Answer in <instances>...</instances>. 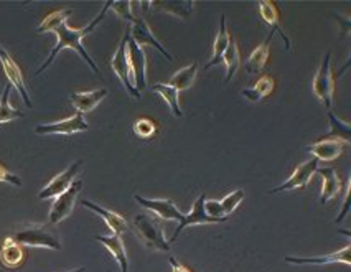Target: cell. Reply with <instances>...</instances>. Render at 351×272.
Returning a JSON list of instances; mask_svg holds the SVG:
<instances>
[{
    "instance_id": "8992f818",
    "label": "cell",
    "mask_w": 351,
    "mask_h": 272,
    "mask_svg": "<svg viewBox=\"0 0 351 272\" xmlns=\"http://www.w3.org/2000/svg\"><path fill=\"white\" fill-rule=\"evenodd\" d=\"M81 188H83V182L75 180L66 192L61 193L60 197L55 198V203H53L50 214H48V220H50L51 225H58V223L66 220L69 214H71Z\"/></svg>"
},
{
    "instance_id": "2e32d148",
    "label": "cell",
    "mask_w": 351,
    "mask_h": 272,
    "mask_svg": "<svg viewBox=\"0 0 351 272\" xmlns=\"http://www.w3.org/2000/svg\"><path fill=\"white\" fill-rule=\"evenodd\" d=\"M345 145L346 142L338 139H322L315 142V144L308 145L307 150L317 160L330 162L341 156L343 150H345Z\"/></svg>"
},
{
    "instance_id": "44dd1931",
    "label": "cell",
    "mask_w": 351,
    "mask_h": 272,
    "mask_svg": "<svg viewBox=\"0 0 351 272\" xmlns=\"http://www.w3.org/2000/svg\"><path fill=\"white\" fill-rule=\"evenodd\" d=\"M259 14H261V17H263L264 22H266L267 25L272 28V32H274V34L277 32V34L282 36V40L285 42V50H291V40H289V36L284 34L282 28H280V15H279V10H277L276 3L269 2V0H261Z\"/></svg>"
},
{
    "instance_id": "836d02e7",
    "label": "cell",
    "mask_w": 351,
    "mask_h": 272,
    "mask_svg": "<svg viewBox=\"0 0 351 272\" xmlns=\"http://www.w3.org/2000/svg\"><path fill=\"white\" fill-rule=\"evenodd\" d=\"M134 132H136L137 137L141 139H150V137L155 136L157 132V125L152 123L150 119H137L134 123Z\"/></svg>"
},
{
    "instance_id": "8fae6325",
    "label": "cell",
    "mask_w": 351,
    "mask_h": 272,
    "mask_svg": "<svg viewBox=\"0 0 351 272\" xmlns=\"http://www.w3.org/2000/svg\"><path fill=\"white\" fill-rule=\"evenodd\" d=\"M318 169V160L315 157H312L310 160L300 164L299 167L295 169V172L292 173L291 178H289L285 184H282L277 188H272L269 193H280V192H291V190H305L307 188L310 178L313 177V173L317 172Z\"/></svg>"
},
{
    "instance_id": "5bb4252c",
    "label": "cell",
    "mask_w": 351,
    "mask_h": 272,
    "mask_svg": "<svg viewBox=\"0 0 351 272\" xmlns=\"http://www.w3.org/2000/svg\"><path fill=\"white\" fill-rule=\"evenodd\" d=\"M134 200H136L141 206H144L145 210L152 211V213H155L158 218H162V220L165 221L180 223L183 218H185V214L175 206V203L171 200H149V198L138 197V195L134 197Z\"/></svg>"
},
{
    "instance_id": "277c9868",
    "label": "cell",
    "mask_w": 351,
    "mask_h": 272,
    "mask_svg": "<svg viewBox=\"0 0 351 272\" xmlns=\"http://www.w3.org/2000/svg\"><path fill=\"white\" fill-rule=\"evenodd\" d=\"M330 62H332V51H326V55L322 60L320 68H318L315 79H313L312 89L313 95L322 101L328 111H332L333 106V95H335V79L330 70Z\"/></svg>"
},
{
    "instance_id": "7402d4cb",
    "label": "cell",
    "mask_w": 351,
    "mask_h": 272,
    "mask_svg": "<svg viewBox=\"0 0 351 272\" xmlns=\"http://www.w3.org/2000/svg\"><path fill=\"white\" fill-rule=\"evenodd\" d=\"M230 32H228V27H226V15H221V18H219V30H218V35H216V40H215V45H213V56H211L210 63H206L205 70H210V68L216 66V64H219L223 62V55L224 51H226L228 45H230Z\"/></svg>"
},
{
    "instance_id": "f1b7e54d",
    "label": "cell",
    "mask_w": 351,
    "mask_h": 272,
    "mask_svg": "<svg viewBox=\"0 0 351 272\" xmlns=\"http://www.w3.org/2000/svg\"><path fill=\"white\" fill-rule=\"evenodd\" d=\"M223 62L226 63L228 73H226V78H224V83H230L232 79V76L236 75L239 68V48L238 43H236L234 38L230 40V45H228L226 51L223 55Z\"/></svg>"
},
{
    "instance_id": "7a4b0ae2",
    "label": "cell",
    "mask_w": 351,
    "mask_h": 272,
    "mask_svg": "<svg viewBox=\"0 0 351 272\" xmlns=\"http://www.w3.org/2000/svg\"><path fill=\"white\" fill-rule=\"evenodd\" d=\"M134 230H136L137 238L141 239L149 249L162 251V253L170 251V243L167 241L165 236H163L162 223L158 221V218L154 217V214H136V218H134Z\"/></svg>"
},
{
    "instance_id": "484cf974",
    "label": "cell",
    "mask_w": 351,
    "mask_h": 272,
    "mask_svg": "<svg viewBox=\"0 0 351 272\" xmlns=\"http://www.w3.org/2000/svg\"><path fill=\"white\" fill-rule=\"evenodd\" d=\"M274 79L271 78V76H263L257 83L254 84L252 88H247V89H243V97H246L247 101H252V103H257V101L264 99V97H267L271 95L272 91H274Z\"/></svg>"
},
{
    "instance_id": "3957f363",
    "label": "cell",
    "mask_w": 351,
    "mask_h": 272,
    "mask_svg": "<svg viewBox=\"0 0 351 272\" xmlns=\"http://www.w3.org/2000/svg\"><path fill=\"white\" fill-rule=\"evenodd\" d=\"M14 241H17L20 246L30 247H47V249H61V243L58 236L45 225H28L25 228L19 230L14 234Z\"/></svg>"
},
{
    "instance_id": "30bf717a",
    "label": "cell",
    "mask_w": 351,
    "mask_h": 272,
    "mask_svg": "<svg viewBox=\"0 0 351 272\" xmlns=\"http://www.w3.org/2000/svg\"><path fill=\"white\" fill-rule=\"evenodd\" d=\"M130 36V35H129ZM128 58L130 64V73H132V83L134 88L138 92L147 86V58L144 48L137 47L132 40L129 38L128 43Z\"/></svg>"
},
{
    "instance_id": "d4e9b609",
    "label": "cell",
    "mask_w": 351,
    "mask_h": 272,
    "mask_svg": "<svg viewBox=\"0 0 351 272\" xmlns=\"http://www.w3.org/2000/svg\"><path fill=\"white\" fill-rule=\"evenodd\" d=\"M150 7H155V10L167 12V14L175 15L180 18H189L193 14L195 3L191 0H175V2H149Z\"/></svg>"
},
{
    "instance_id": "83f0119b",
    "label": "cell",
    "mask_w": 351,
    "mask_h": 272,
    "mask_svg": "<svg viewBox=\"0 0 351 272\" xmlns=\"http://www.w3.org/2000/svg\"><path fill=\"white\" fill-rule=\"evenodd\" d=\"M197 73H198V63L195 62V63H191L190 66L182 68L180 71L175 73L173 78H171L169 84L177 89L178 92L185 91V89H189L191 84H193L195 78H197Z\"/></svg>"
},
{
    "instance_id": "52a82bcc",
    "label": "cell",
    "mask_w": 351,
    "mask_h": 272,
    "mask_svg": "<svg viewBox=\"0 0 351 272\" xmlns=\"http://www.w3.org/2000/svg\"><path fill=\"white\" fill-rule=\"evenodd\" d=\"M205 201H206V197L205 193L199 195V198L197 201L193 203V208H191V211L189 214H185V218L178 223L177 230H175L173 236H171L170 239V245L171 243L177 241V238L180 236V233L185 228H189V226H198V225H218V223H224L226 220L224 218H213L210 217V214L206 213L205 211Z\"/></svg>"
},
{
    "instance_id": "f35d334b",
    "label": "cell",
    "mask_w": 351,
    "mask_h": 272,
    "mask_svg": "<svg viewBox=\"0 0 351 272\" xmlns=\"http://www.w3.org/2000/svg\"><path fill=\"white\" fill-rule=\"evenodd\" d=\"M86 269L84 267H80V269H73V271H69V272H84Z\"/></svg>"
},
{
    "instance_id": "e0dca14e",
    "label": "cell",
    "mask_w": 351,
    "mask_h": 272,
    "mask_svg": "<svg viewBox=\"0 0 351 272\" xmlns=\"http://www.w3.org/2000/svg\"><path fill=\"white\" fill-rule=\"evenodd\" d=\"M81 205H83L84 208L95 211L96 214H99V217L104 220L106 225H108V228L111 230L114 234H119V236H122V234L128 231V228H129L128 221H125L124 218L121 217V214L114 213V211L106 210V208H103V206L96 205V203L91 201V200H83V201H81Z\"/></svg>"
},
{
    "instance_id": "ba28073f",
    "label": "cell",
    "mask_w": 351,
    "mask_h": 272,
    "mask_svg": "<svg viewBox=\"0 0 351 272\" xmlns=\"http://www.w3.org/2000/svg\"><path fill=\"white\" fill-rule=\"evenodd\" d=\"M89 129V124L86 123L83 114H77L68 117V119L60 121L53 124H38L35 127V132L38 136H50V134H60V136H71V134L86 132Z\"/></svg>"
},
{
    "instance_id": "9c48e42d",
    "label": "cell",
    "mask_w": 351,
    "mask_h": 272,
    "mask_svg": "<svg viewBox=\"0 0 351 272\" xmlns=\"http://www.w3.org/2000/svg\"><path fill=\"white\" fill-rule=\"evenodd\" d=\"M81 165H83V162L77 160L75 164L69 165L64 172H61L60 175H56L53 180H50V184L45 186L42 192L38 193L40 200H50V198H56L60 197L61 193L66 192L69 186L73 185V182L76 180V175L77 172H80Z\"/></svg>"
},
{
    "instance_id": "4fadbf2b",
    "label": "cell",
    "mask_w": 351,
    "mask_h": 272,
    "mask_svg": "<svg viewBox=\"0 0 351 272\" xmlns=\"http://www.w3.org/2000/svg\"><path fill=\"white\" fill-rule=\"evenodd\" d=\"M129 35H130V40H132L137 47H141V48L154 47L155 50L160 51L163 56H167V60H171V55L162 47V43L155 38L144 18H141V17L134 18L132 27H130V30H129Z\"/></svg>"
},
{
    "instance_id": "e575fe53",
    "label": "cell",
    "mask_w": 351,
    "mask_h": 272,
    "mask_svg": "<svg viewBox=\"0 0 351 272\" xmlns=\"http://www.w3.org/2000/svg\"><path fill=\"white\" fill-rule=\"evenodd\" d=\"M112 10L119 15L121 18H124L125 22H134V14H132V2H128V0H119V2H111Z\"/></svg>"
},
{
    "instance_id": "603a6c76",
    "label": "cell",
    "mask_w": 351,
    "mask_h": 272,
    "mask_svg": "<svg viewBox=\"0 0 351 272\" xmlns=\"http://www.w3.org/2000/svg\"><path fill=\"white\" fill-rule=\"evenodd\" d=\"M96 239L114 256V259H116L117 264L121 266V272H128L129 262L128 254H125L124 243H122V236H119V234H112V236H97Z\"/></svg>"
},
{
    "instance_id": "ffe728a7",
    "label": "cell",
    "mask_w": 351,
    "mask_h": 272,
    "mask_svg": "<svg viewBox=\"0 0 351 272\" xmlns=\"http://www.w3.org/2000/svg\"><path fill=\"white\" fill-rule=\"evenodd\" d=\"M23 261H25L23 247L17 241H14L12 236L5 238V241L2 243V249H0V262L9 269H15V267L22 266Z\"/></svg>"
},
{
    "instance_id": "5b68a950",
    "label": "cell",
    "mask_w": 351,
    "mask_h": 272,
    "mask_svg": "<svg viewBox=\"0 0 351 272\" xmlns=\"http://www.w3.org/2000/svg\"><path fill=\"white\" fill-rule=\"evenodd\" d=\"M129 30L125 32L124 36H122L119 48L117 51L114 53L112 56V62H111V68L114 70V73L117 75V78L121 79V83L124 84L125 91L129 92L130 96L134 97H141L142 92H138L136 88H134L132 83V73H130V64H129V58H128V43H129Z\"/></svg>"
},
{
    "instance_id": "f546056e",
    "label": "cell",
    "mask_w": 351,
    "mask_h": 272,
    "mask_svg": "<svg viewBox=\"0 0 351 272\" xmlns=\"http://www.w3.org/2000/svg\"><path fill=\"white\" fill-rule=\"evenodd\" d=\"M9 97H10V84H7V86L3 88L2 97H0V124L10 123V121H15V119H22L23 117L22 112L12 108Z\"/></svg>"
},
{
    "instance_id": "4316f807",
    "label": "cell",
    "mask_w": 351,
    "mask_h": 272,
    "mask_svg": "<svg viewBox=\"0 0 351 272\" xmlns=\"http://www.w3.org/2000/svg\"><path fill=\"white\" fill-rule=\"evenodd\" d=\"M152 91L158 92V95L167 101V104H169V108L171 109V112H173L175 117H183V111L180 108V101H178L177 89L165 83H155L152 86Z\"/></svg>"
},
{
    "instance_id": "74e56055",
    "label": "cell",
    "mask_w": 351,
    "mask_h": 272,
    "mask_svg": "<svg viewBox=\"0 0 351 272\" xmlns=\"http://www.w3.org/2000/svg\"><path fill=\"white\" fill-rule=\"evenodd\" d=\"M169 262H170V266H171V272H191L190 269H186V267L183 266V264L178 262L175 258H169Z\"/></svg>"
},
{
    "instance_id": "9a60e30c",
    "label": "cell",
    "mask_w": 351,
    "mask_h": 272,
    "mask_svg": "<svg viewBox=\"0 0 351 272\" xmlns=\"http://www.w3.org/2000/svg\"><path fill=\"white\" fill-rule=\"evenodd\" d=\"M285 262L295 264V266H325V264H337L341 262L345 266H350V245H346L338 253L320 256V258H292V256H285Z\"/></svg>"
},
{
    "instance_id": "d590c367",
    "label": "cell",
    "mask_w": 351,
    "mask_h": 272,
    "mask_svg": "<svg viewBox=\"0 0 351 272\" xmlns=\"http://www.w3.org/2000/svg\"><path fill=\"white\" fill-rule=\"evenodd\" d=\"M0 182H5V184L15 185V186H22V180L14 173H10L3 165H0Z\"/></svg>"
},
{
    "instance_id": "4dcf8cb0",
    "label": "cell",
    "mask_w": 351,
    "mask_h": 272,
    "mask_svg": "<svg viewBox=\"0 0 351 272\" xmlns=\"http://www.w3.org/2000/svg\"><path fill=\"white\" fill-rule=\"evenodd\" d=\"M328 121H330V127H332L330 129L328 136H332L333 139L343 140L346 142V144H350V136H351L350 124L345 123V121L338 119L332 111H328Z\"/></svg>"
},
{
    "instance_id": "7c38bea8",
    "label": "cell",
    "mask_w": 351,
    "mask_h": 272,
    "mask_svg": "<svg viewBox=\"0 0 351 272\" xmlns=\"http://www.w3.org/2000/svg\"><path fill=\"white\" fill-rule=\"evenodd\" d=\"M0 63H2L3 73H5L7 79H9V83L12 84V86L17 89L19 95L22 96L23 103L27 104V108H34V104H32L30 95H28V91H27L25 81H23L22 71H20L19 64L14 62V58H12L9 53L3 50L2 47H0Z\"/></svg>"
},
{
    "instance_id": "cb8c5ba5",
    "label": "cell",
    "mask_w": 351,
    "mask_h": 272,
    "mask_svg": "<svg viewBox=\"0 0 351 272\" xmlns=\"http://www.w3.org/2000/svg\"><path fill=\"white\" fill-rule=\"evenodd\" d=\"M272 36H274V32L271 30V34H269L267 38L264 40V43L259 45V47L252 51V55L249 56V60L246 62V71L249 75H257V73L266 66L267 58H269V47H271Z\"/></svg>"
},
{
    "instance_id": "6da1fadb",
    "label": "cell",
    "mask_w": 351,
    "mask_h": 272,
    "mask_svg": "<svg viewBox=\"0 0 351 272\" xmlns=\"http://www.w3.org/2000/svg\"><path fill=\"white\" fill-rule=\"evenodd\" d=\"M111 2H112V0L106 2L104 9L101 10V14L97 15V17L93 20V22L89 23L88 27L81 28V30H75V28H69L66 25V22H61L56 27H53L51 32H53V34H56V36H58V42H56L55 48H53L51 53H50V56H48V58H47V62H45L42 66H40L38 70L35 71V75H42V73L47 70V68L50 66L53 62H55V58H56V56H58V53L63 51V50H66V48H71V50H75V51L80 53V55L83 56L84 62L88 63L89 66H91V70L95 71L96 75H99V68L96 66V63L93 62V58H91V56H89V53L86 51V48L83 47V38H84L86 35L91 34V32L97 27V23H99L101 20L104 18L106 12H108L109 7H111Z\"/></svg>"
},
{
    "instance_id": "ac0fdd59",
    "label": "cell",
    "mask_w": 351,
    "mask_h": 272,
    "mask_svg": "<svg viewBox=\"0 0 351 272\" xmlns=\"http://www.w3.org/2000/svg\"><path fill=\"white\" fill-rule=\"evenodd\" d=\"M106 96H108V89L101 88L88 92H76V95L69 96V99L80 114H86V112H91Z\"/></svg>"
},
{
    "instance_id": "d6a6232c",
    "label": "cell",
    "mask_w": 351,
    "mask_h": 272,
    "mask_svg": "<svg viewBox=\"0 0 351 272\" xmlns=\"http://www.w3.org/2000/svg\"><path fill=\"white\" fill-rule=\"evenodd\" d=\"M244 200V190L239 188V190H234V192L228 195V197H224L223 201H219V205H221V208L224 211V217H230V214L234 211L236 208L239 206V203Z\"/></svg>"
},
{
    "instance_id": "d6986e66",
    "label": "cell",
    "mask_w": 351,
    "mask_h": 272,
    "mask_svg": "<svg viewBox=\"0 0 351 272\" xmlns=\"http://www.w3.org/2000/svg\"><path fill=\"white\" fill-rule=\"evenodd\" d=\"M315 173H320L324 178V186H322L320 203H326L333 200L335 197L341 193V180L338 177L337 170L332 167H318Z\"/></svg>"
},
{
    "instance_id": "8d00e7d4",
    "label": "cell",
    "mask_w": 351,
    "mask_h": 272,
    "mask_svg": "<svg viewBox=\"0 0 351 272\" xmlns=\"http://www.w3.org/2000/svg\"><path fill=\"white\" fill-rule=\"evenodd\" d=\"M350 192H351V182H348V184H346V188H345V201H343V208H341V213L338 214V218H337V223H341L343 220H345V217H346V214H348V211H350V205H348Z\"/></svg>"
},
{
    "instance_id": "1f68e13d",
    "label": "cell",
    "mask_w": 351,
    "mask_h": 272,
    "mask_svg": "<svg viewBox=\"0 0 351 272\" xmlns=\"http://www.w3.org/2000/svg\"><path fill=\"white\" fill-rule=\"evenodd\" d=\"M73 10L66 9V10H58V12H53V14L48 15V17L43 18V22L36 27V32L38 34H45V32H51L53 27H56L61 22H66V20L71 17Z\"/></svg>"
}]
</instances>
